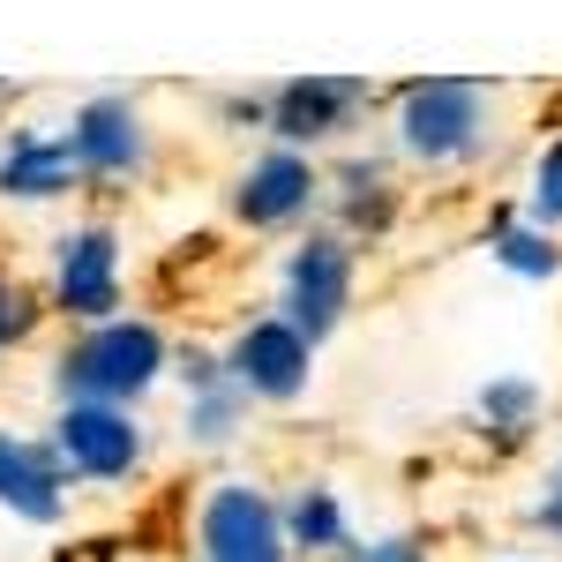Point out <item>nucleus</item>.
Masks as SVG:
<instances>
[{"mask_svg":"<svg viewBox=\"0 0 562 562\" xmlns=\"http://www.w3.org/2000/svg\"><path fill=\"white\" fill-rule=\"evenodd\" d=\"M158 368H166V346L150 323H98L83 346L60 352V397L68 405H121V397L158 383Z\"/></svg>","mask_w":562,"mask_h":562,"instance_id":"nucleus-1","label":"nucleus"},{"mask_svg":"<svg viewBox=\"0 0 562 562\" xmlns=\"http://www.w3.org/2000/svg\"><path fill=\"white\" fill-rule=\"evenodd\" d=\"M480 121H487V98L480 83H458V76H435V83H413L405 90V113H397V128H405V150L413 158H465L480 143Z\"/></svg>","mask_w":562,"mask_h":562,"instance_id":"nucleus-2","label":"nucleus"},{"mask_svg":"<svg viewBox=\"0 0 562 562\" xmlns=\"http://www.w3.org/2000/svg\"><path fill=\"white\" fill-rule=\"evenodd\" d=\"M346 301H352V248L338 233H315L301 256H293V270H285V323L315 346V338L338 330Z\"/></svg>","mask_w":562,"mask_h":562,"instance_id":"nucleus-3","label":"nucleus"},{"mask_svg":"<svg viewBox=\"0 0 562 562\" xmlns=\"http://www.w3.org/2000/svg\"><path fill=\"white\" fill-rule=\"evenodd\" d=\"M285 555V518L256 487H217L203 503V562H278Z\"/></svg>","mask_w":562,"mask_h":562,"instance_id":"nucleus-4","label":"nucleus"},{"mask_svg":"<svg viewBox=\"0 0 562 562\" xmlns=\"http://www.w3.org/2000/svg\"><path fill=\"white\" fill-rule=\"evenodd\" d=\"M53 442H60L68 473H90V480H121L143 458V435H135V420L121 405H68Z\"/></svg>","mask_w":562,"mask_h":562,"instance_id":"nucleus-5","label":"nucleus"},{"mask_svg":"<svg viewBox=\"0 0 562 562\" xmlns=\"http://www.w3.org/2000/svg\"><path fill=\"white\" fill-rule=\"evenodd\" d=\"M225 368H233V383L256 390V397H293L307 383V338L293 323H248L233 352H225Z\"/></svg>","mask_w":562,"mask_h":562,"instance_id":"nucleus-6","label":"nucleus"},{"mask_svg":"<svg viewBox=\"0 0 562 562\" xmlns=\"http://www.w3.org/2000/svg\"><path fill=\"white\" fill-rule=\"evenodd\" d=\"M60 301L76 307V315H113V301H121V248H113V233L105 225H83V233H68L60 240Z\"/></svg>","mask_w":562,"mask_h":562,"instance_id":"nucleus-7","label":"nucleus"},{"mask_svg":"<svg viewBox=\"0 0 562 562\" xmlns=\"http://www.w3.org/2000/svg\"><path fill=\"white\" fill-rule=\"evenodd\" d=\"M360 105H368V83L360 76H301V83L278 90L270 121H278V135H293V143H315V135H338Z\"/></svg>","mask_w":562,"mask_h":562,"instance_id":"nucleus-8","label":"nucleus"},{"mask_svg":"<svg viewBox=\"0 0 562 562\" xmlns=\"http://www.w3.org/2000/svg\"><path fill=\"white\" fill-rule=\"evenodd\" d=\"M76 158H83L90 173H135L143 166V121H135L128 98H90L83 113H76Z\"/></svg>","mask_w":562,"mask_h":562,"instance_id":"nucleus-9","label":"nucleus"},{"mask_svg":"<svg viewBox=\"0 0 562 562\" xmlns=\"http://www.w3.org/2000/svg\"><path fill=\"white\" fill-rule=\"evenodd\" d=\"M307 195H315V173H307V158H293V150H270L262 166H248L240 195H233V211L248 217V225H285V217H301V211H307Z\"/></svg>","mask_w":562,"mask_h":562,"instance_id":"nucleus-10","label":"nucleus"},{"mask_svg":"<svg viewBox=\"0 0 562 562\" xmlns=\"http://www.w3.org/2000/svg\"><path fill=\"white\" fill-rule=\"evenodd\" d=\"M0 503L31 525L60 518V465L45 458L38 442H23V435H0Z\"/></svg>","mask_w":562,"mask_h":562,"instance_id":"nucleus-11","label":"nucleus"},{"mask_svg":"<svg viewBox=\"0 0 562 562\" xmlns=\"http://www.w3.org/2000/svg\"><path fill=\"white\" fill-rule=\"evenodd\" d=\"M76 143H60V135H15L8 143V158H0V195H23V203H45V195H68V180H76Z\"/></svg>","mask_w":562,"mask_h":562,"instance_id":"nucleus-12","label":"nucleus"},{"mask_svg":"<svg viewBox=\"0 0 562 562\" xmlns=\"http://www.w3.org/2000/svg\"><path fill=\"white\" fill-rule=\"evenodd\" d=\"M188 383H195V413H188V428L203 435V442H225L233 435V420H240V397L248 390L233 383V368H217V360H188Z\"/></svg>","mask_w":562,"mask_h":562,"instance_id":"nucleus-13","label":"nucleus"},{"mask_svg":"<svg viewBox=\"0 0 562 562\" xmlns=\"http://www.w3.org/2000/svg\"><path fill=\"white\" fill-rule=\"evenodd\" d=\"M285 532H293L301 548H346V510H338V495H330V487H301Z\"/></svg>","mask_w":562,"mask_h":562,"instance_id":"nucleus-14","label":"nucleus"},{"mask_svg":"<svg viewBox=\"0 0 562 562\" xmlns=\"http://www.w3.org/2000/svg\"><path fill=\"white\" fill-rule=\"evenodd\" d=\"M495 256H503V270H518V278H548V270L562 262V248L548 240V233H503Z\"/></svg>","mask_w":562,"mask_h":562,"instance_id":"nucleus-15","label":"nucleus"},{"mask_svg":"<svg viewBox=\"0 0 562 562\" xmlns=\"http://www.w3.org/2000/svg\"><path fill=\"white\" fill-rule=\"evenodd\" d=\"M480 413H487V420H495L503 435H518L525 420H532V383H487Z\"/></svg>","mask_w":562,"mask_h":562,"instance_id":"nucleus-16","label":"nucleus"},{"mask_svg":"<svg viewBox=\"0 0 562 562\" xmlns=\"http://www.w3.org/2000/svg\"><path fill=\"white\" fill-rule=\"evenodd\" d=\"M532 217H562V143L540 150V173H532Z\"/></svg>","mask_w":562,"mask_h":562,"instance_id":"nucleus-17","label":"nucleus"},{"mask_svg":"<svg viewBox=\"0 0 562 562\" xmlns=\"http://www.w3.org/2000/svg\"><path fill=\"white\" fill-rule=\"evenodd\" d=\"M31 323H38V307H31V293L0 278V346H15V338H23Z\"/></svg>","mask_w":562,"mask_h":562,"instance_id":"nucleus-18","label":"nucleus"},{"mask_svg":"<svg viewBox=\"0 0 562 562\" xmlns=\"http://www.w3.org/2000/svg\"><path fill=\"white\" fill-rule=\"evenodd\" d=\"M540 525H548V532H562V473L548 480V503H540Z\"/></svg>","mask_w":562,"mask_h":562,"instance_id":"nucleus-19","label":"nucleus"},{"mask_svg":"<svg viewBox=\"0 0 562 562\" xmlns=\"http://www.w3.org/2000/svg\"><path fill=\"white\" fill-rule=\"evenodd\" d=\"M360 562H420V555H413L405 540H383V548H368V555H360Z\"/></svg>","mask_w":562,"mask_h":562,"instance_id":"nucleus-20","label":"nucleus"}]
</instances>
